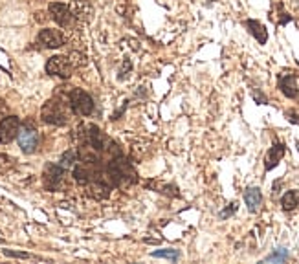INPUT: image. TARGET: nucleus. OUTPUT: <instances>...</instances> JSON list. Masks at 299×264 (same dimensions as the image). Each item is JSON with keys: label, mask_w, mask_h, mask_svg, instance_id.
I'll list each match as a JSON object with an SVG mask.
<instances>
[{"label": "nucleus", "mask_w": 299, "mask_h": 264, "mask_svg": "<svg viewBox=\"0 0 299 264\" xmlns=\"http://www.w3.org/2000/svg\"><path fill=\"white\" fill-rule=\"evenodd\" d=\"M63 176H65V167L63 165H46L44 169V182H46V187L50 189H55L59 183L63 182Z\"/></svg>", "instance_id": "nucleus-9"}, {"label": "nucleus", "mask_w": 299, "mask_h": 264, "mask_svg": "<svg viewBox=\"0 0 299 264\" xmlns=\"http://www.w3.org/2000/svg\"><path fill=\"white\" fill-rule=\"evenodd\" d=\"M19 130H21V119L17 116H8L0 121V143H11L19 136Z\"/></svg>", "instance_id": "nucleus-5"}, {"label": "nucleus", "mask_w": 299, "mask_h": 264, "mask_svg": "<svg viewBox=\"0 0 299 264\" xmlns=\"http://www.w3.org/2000/svg\"><path fill=\"white\" fill-rule=\"evenodd\" d=\"M48 10H50L51 19H53L59 26H63V28L72 26V22H74V19H76V17L72 15L70 6L63 4V2H51Z\"/></svg>", "instance_id": "nucleus-6"}, {"label": "nucleus", "mask_w": 299, "mask_h": 264, "mask_svg": "<svg viewBox=\"0 0 299 264\" xmlns=\"http://www.w3.org/2000/svg\"><path fill=\"white\" fill-rule=\"evenodd\" d=\"M70 11L72 15L76 17V19H79V21H92V15H94V8H92L86 0H72L70 4Z\"/></svg>", "instance_id": "nucleus-10"}, {"label": "nucleus", "mask_w": 299, "mask_h": 264, "mask_svg": "<svg viewBox=\"0 0 299 264\" xmlns=\"http://www.w3.org/2000/svg\"><path fill=\"white\" fill-rule=\"evenodd\" d=\"M297 149H299V142H297Z\"/></svg>", "instance_id": "nucleus-24"}, {"label": "nucleus", "mask_w": 299, "mask_h": 264, "mask_svg": "<svg viewBox=\"0 0 299 264\" xmlns=\"http://www.w3.org/2000/svg\"><path fill=\"white\" fill-rule=\"evenodd\" d=\"M39 132L35 128H24V130H19V145H21V151L24 154H33L39 147Z\"/></svg>", "instance_id": "nucleus-7"}, {"label": "nucleus", "mask_w": 299, "mask_h": 264, "mask_svg": "<svg viewBox=\"0 0 299 264\" xmlns=\"http://www.w3.org/2000/svg\"><path fill=\"white\" fill-rule=\"evenodd\" d=\"M244 202L248 206L250 213H257L259 208H261V202H263V194H261V189L259 187H248L244 191Z\"/></svg>", "instance_id": "nucleus-11"}, {"label": "nucleus", "mask_w": 299, "mask_h": 264, "mask_svg": "<svg viewBox=\"0 0 299 264\" xmlns=\"http://www.w3.org/2000/svg\"><path fill=\"white\" fill-rule=\"evenodd\" d=\"M284 156V145L283 143H274V147H270L266 160H264V169L272 171L274 167H277V163L281 162V158Z\"/></svg>", "instance_id": "nucleus-12"}, {"label": "nucleus", "mask_w": 299, "mask_h": 264, "mask_svg": "<svg viewBox=\"0 0 299 264\" xmlns=\"http://www.w3.org/2000/svg\"><path fill=\"white\" fill-rule=\"evenodd\" d=\"M279 88L283 92L284 96L290 97V99H294V97L299 96V90H297V81H295L294 76H283L279 79Z\"/></svg>", "instance_id": "nucleus-13"}, {"label": "nucleus", "mask_w": 299, "mask_h": 264, "mask_svg": "<svg viewBox=\"0 0 299 264\" xmlns=\"http://www.w3.org/2000/svg\"><path fill=\"white\" fill-rule=\"evenodd\" d=\"M107 174H108V182H110L112 187H129V185L138 182L136 169L132 167L122 154H116V156L108 162Z\"/></svg>", "instance_id": "nucleus-1"}, {"label": "nucleus", "mask_w": 299, "mask_h": 264, "mask_svg": "<svg viewBox=\"0 0 299 264\" xmlns=\"http://www.w3.org/2000/svg\"><path fill=\"white\" fill-rule=\"evenodd\" d=\"M37 42L42 46V48H61L65 44V37L59 30H50V28H46V30L39 31V35H37Z\"/></svg>", "instance_id": "nucleus-8"}, {"label": "nucleus", "mask_w": 299, "mask_h": 264, "mask_svg": "<svg viewBox=\"0 0 299 264\" xmlns=\"http://www.w3.org/2000/svg\"><path fill=\"white\" fill-rule=\"evenodd\" d=\"M41 117L44 123H50V125H66L68 121V114H66L65 103H61L59 99H50L48 103H44L41 108Z\"/></svg>", "instance_id": "nucleus-2"}, {"label": "nucleus", "mask_w": 299, "mask_h": 264, "mask_svg": "<svg viewBox=\"0 0 299 264\" xmlns=\"http://www.w3.org/2000/svg\"><path fill=\"white\" fill-rule=\"evenodd\" d=\"M72 70H74V66H72L70 59L65 55H53L46 62V72L50 76L61 77V79H68L72 76Z\"/></svg>", "instance_id": "nucleus-4"}, {"label": "nucleus", "mask_w": 299, "mask_h": 264, "mask_svg": "<svg viewBox=\"0 0 299 264\" xmlns=\"http://www.w3.org/2000/svg\"><path fill=\"white\" fill-rule=\"evenodd\" d=\"M286 259H288V251L284 248H279V249H275L272 255H268L264 260H266V262H284Z\"/></svg>", "instance_id": "nucleus-16"}, {"label": "nucleus", "mask_w": 299, "mask_h": 264, "mask_svg": "<svg viewBox=\"0 0 299 264\" xmlns=\"http://www.w3.org/2000/svg\"><path fill=\"white\" fill-rule=\"evenodd\" d=\"M70 62H72V66L74 68H77V66H85L86 64V57L85 55H81V53H72L70 57Z\"/></svg>", "instance_id": "nucleus-19"}, {"label": "nucleus", "mask_w": 299, "mask_h": 264, "mask_svg": "<svg viewBox=\"0 0 299 264\" xmlns=\"http://www.w3.org/2000/svg\"><path fill=\"white\" fill-rule=\"evenodd\" d=\"M246 28L250 30V33L257 39L261 44H264V42L268 41V33H266V30H264V26L261 24V22L257 21H246Z\"/></svg>", "instance_id": "nucleus-14"}, {"label": "nucleus", "mask_w": 299, "mask_h": 264, "mask_svg": "<svg viewBox=\"0 0 299 264\" xmlns=\"http://www.w3.org/2000/svg\"><path fill=\"white\" fill-rule=\"evenodd\" d=\"M4 255H8V257H17V259H28V257H30L28 253H22V251H11V249H4Z\"/></svg>", "instance_id": "nucleus-21"}, {"label": "nucleus", "mask_w": 299, "mask_h": 264, "mask_svg": "<svg viewBox=\"0 0 299 264\" xmlns=\"http://www.w3.org/2000/svg\"><path fill=\"white\" fill-rule=\"evenodd\" d=\"M235 211H237V202H231L228 206V208L224 209L222 213H220V219H228V217H231V215L235 213Z\"/></svg>", "instance_id": "nucleus-20"}, {"label": "nucleus", "mask_w": 299, "mask_h": 264, "mask_svg": "<svg viewBox=\"0 0 299 264\" xmlns=\"http://www.w3.org/2000/svg\"><path fill=\"white\" fill-rule=\"evenodd\" d=\"M74 162H77V153L76 151H68V153H65L61 156V165L63 167H70V165H74Z\"/></svg>", "instance_id": "nucleus-18"}, {"label": "nucleus", "mask_w": 299, "mask_h": 264, "mask_svg": "<svg viewBox=\"0 0 299 264\" xmlns=\"http://www.w3.org/2000/svg\"><path fill=\"white\" fill-rule=\"evenodd\" d=\"M286 117H288V121L297 123V125H299V116H297V114H292V112H286Z\"/></svg>", "instance_id": "nucleus-22"}, {"label": "nucleus", "mask_w": 299, "mask_h": 264, "mask_svg": "<svg viewBox=\"0 0 299 264\" xmlns=\"http://www.w3.org/2000/svg\"><path fill=\"white\" fill-rule=\"evenodd\" d=\"M152 257H163V259H169V260H176L180 257L178 253V249H158V251H152Z\"/></svg>", "instance_id": "nucleus-17"}, {"label": "nucleus", "mask_w": 299, "mask_h": 264, "mask_svg": "<svg viewBox=\"0 0 299 264\" xmlns=\"http://www.w3.org/2000/svg\"><path fill=\"white\" fill-rule=\"evenodd\" d=\"M4 112H6V103L2 101V99H0V116H2Z\"/></svg>", "instance_id": "nucleus-23"}, {"label": "nucleus", "mask_w": 299, "mask_h": 264, "mask_svg": "<svg viewBox=\"0 0 299 264\" xmlns=\"http://www.w3.org/2000/svg\"><path fill=\"white\" fill-rule=\"evenodd\" d=\"M281 206H283L284 211H292L299 206V191L292 189V191H286L281 198Z\"/></svg>", "instance_id": "nucleus-15"}, {"label": "nucleus", "mask_w": 299, "mask_h": 264, "mask_svg": "<svg viewBox=\"0 0 299 264\" xmlns=\"http://www.w3.org/2000/svg\"><path fill=\"white\" fill-rule=\"evenodd\" d=\"M68 103H70V108L76 112L77 116H90L92 112H94L92 97L86 92H83L81 88H74L68 94Z\"/></svg>", "instance_id": "nucleus-3"}]
</instances>
